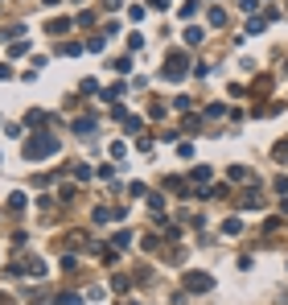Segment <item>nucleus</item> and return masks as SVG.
Here are the masks:
<instances>
[{"instance_id":"nucleus-15","label":"nucleus","mask_w":288,"mask_h":305,"mask_svg":"<svg viewBox=\"0 0 288 305\" xmlns=\"http://www.w3.org/2000/svg\"><path fill=\"white\" fill-rule=\"evenodd\" d=\"M42 5H46V9H54V5H62V0H42Z\"/></svg>"},{"instance_id":"nucleus-1","label":"nucleus","mask_w":288,"mask_h":305,"mask_svg":"<svg viewBox=\"0 0 288 305\" xmlns=\"http://www.w3.org/2000/svg\"><path fill=\"white\" fill-rule=\"evenodd\" d=\"M50 152H58V140H54V136H33V140H25V157H29V161H42V157H50Z\"/></svg>"},{"instance_id":"nucleus-5","label":"nucleus","mask_w":288,"mask_h":305,"mask_svg":"<svg viewBox=\"0 0 288 305\" xmlns=\"http://www.w3.org/2000/svg\"><path fill=\"white\" fill-rule=\"evenodd\" d=\"M21 272H29V277H46V260H29Z\"/></svg>"},{"instance_id":"nucleus-9","label":"nucleus","mask_w":288,"mask_h":305,"mask_svg":"<svg viewBox=\"0 0 288 305\" xmlns=\"http://www.w3.org/2000/svg\"><path fill=\"white\" fill-rule=\"evenodd\" d=\"M46 29H50V33H54V37H58V33H66V29H70V21H50V25H46Z\"/></svg>"},{"instance_id":"nucleus-4","label":"nucleus","mask_w":288,"mask_h":305,"mask_svg":"<svg viewBox=\"0 0 288 305\" xmlns=\"http://www.w3.org/2000/svg\"><path fill=\"white\" fill-rule=\"evenodd\" d=\"M74 132H78V136H91V132H95V120H91V116L74 120Z\"/></svg>"},{"instance_id":"nucleus-7","label":"nucleus","mask_w":288,"mask_h":305,"mask_svg":"<svg viewBox=\"0 0 288 305\" xmlns=\"http://www.w3.org/2000/svg\"><path fill=\"white\" fill-rule=\"evenodd\" d=\"M202 37H206V33H202V29H198V25H189V29H185V46H198Z\"/></svg>"},{"instance_id":"nucleus-10","label":"nucleus","mask_w":288,"mask_h":305,"mask_svg":"<svg viewBox=\"0 0 288 305\" xmlns=\"http://www.w3.org/2000/svg\"><path fill=\"white\" fill-rule=\"evenodd\" d=\"M210 25H214V29L227 25V13H222V9H210Z\"/></svg>"},{"instance_id":"nucleus-6","label":"nucleus","mask_w":288,"mask_h":305,"mask_svg":"<svg viewBox=\"0 0 288 305\" xmlns=\"http://www.w3.org/2000/svg\"><path fill=\"white\" fill-rule=\"evenodd\" d=\"M222 231H227V235H243V219H239V215L227 219V223H222Z\"/></svg>"},{"instance_id":"nucleus-12","label":"nucleus","mask_w":288,"mask_h":305,"mask_svg":"<svg viewBox=\"0 0 288 305\" xmlns=\"http://www.w3.org/2000/svg\"><path fill=\"white\" fill-rule=\"evenodd\" d=\"M103 46H107V33H103V37H91V42H87V50H95V54H99Z\"/></svg>"},{"instance_id":"nucleus-13","label":"nucleus","mask_w":288,"mask_h":305,"mask_svg":"<svg viewBox=\"0 0 288 305\" xmlns=\"http://www.w3.org/2000/svg\"><path fill=\"white\" fill-rule=\"evenodd\" d=\"M58 305H83V297H74V293H62V297H58Z\"/></svg>"},{"instance_id":"nucleus-14","label":"nucleus","mask_w":288,"mask_h":305,"mask_svg":"<svg viewBox=\"0 0 288 305\" xmlns=\"http://www.w3.org/2000/svg\"><path fill=\"white\" fill-rule=\"evenodd\" d=\"M239 9L243 13H255V9H260V0H239Z\"/></svg>"},{"instance_id":"nucleus-3","label":"nucleus","mask_w":288,"mask_h":305,"mask_svg":"<svg viewBox=\"0 0 288 305\" xmlns=\"http://www.w3.org/2000/svg\"><path fill=\"white\" fill-rule=\"evenodd\" d=\"M239 206H243V210H255V206H264V198L255 194V190H247V194L239 198Z\"/></svg>"},{"instance_id":"nucleus-8","label":"nucleus","mask_w":288,"mask_h":305,"mask_svg":"<svg viewBox=\"0 0 288 305\" xmlns=\"http://www.w3.org/2000/svg\"><path fill=\"white\" fill-rule=\"evenodd\" d=\"M25 124H29V128H42V124H46V111H29Z\"/></svg>"},{"instance_id":"nucleus-2","label":"nucleus","mask_w":288,"mask_h":305,"mask_svg":"<svg viewBox=\"0 0 288 305\" xmlns=\"http://www.w3.org/2000/svg\"><path fill=\"white\" fill-rule=\"evenodd\" d=\"M185 289L189 293H210L214 289V277H210V272H185Z\"/></svg>"},{"instance_id":"nucleus-11","label":"nucleus","mask_w":288,"mask_h":305,"mask_svg":"<svg viewBox=\"0 0 288 305\" xmlns=\"http://www.w3.org/2000/svg\"><path fill=\"white\" fill-rule=\"evenodd\" d=\"M189 177H194V181H206V177H210V165H198V169H189Z\"/></svg>"}]
</instances>
